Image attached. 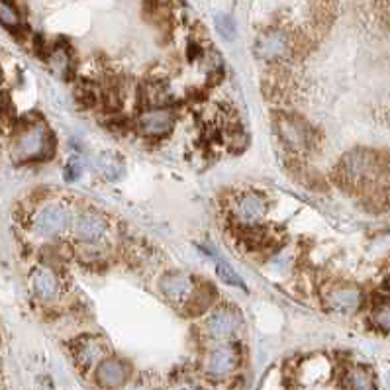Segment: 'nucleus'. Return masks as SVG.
<instances>
[{"label": "nucleus", "mask_w": 390, "mask_h": 390, "mask_svg": "<svg viewBox=\"0 0 390 390\" xmlns=\"http://www.w3.org/2000/svg\"><path fill=\"white\" fill-rule=\"evenodd\" d=\"M127 379H130V367L122 359L106 357L96 367V381L104 389H120L126 384Z\"/></svg>", "instance_id": "f8f14e48"}, {"label": "nucleus", "mask_w": 390, "mask_h": 390, "mask_svg": "<svg viewBox=\"0 0 390 390\" xmlns=\"http://www.w3.org/2000/svg\"><path fill=\"white\" fill-rule=\"evenodd\" d=\"M108 357V347L99 337H82L75 345V359L81 367H99Z\"/></svg>", "instance_id": "4468645a"}, {"label": "nucleus", "mask_w": 390, "mask_h": 390, "mask_svg": "<svg viewBox=\"0 0 390 390\" xmlns=\"http://www.w3.org/2000/svg\"><path fill=\"white\" fill-rule=\"evenodd\" d=\"M137 127L144 136L163 137L169 136L175 127V114L165 106H153L144 110L137 118Z\"/></svg>", "instance_id": "6e6552de"}, {"label": "nucleus", "mask_w": 390, "mask_h": 390, "mask_svg": "<svg viewBox=\"0 0 390 390\" xmlns=\"http://www.w3.org/2000/svg\"><path fill=\"white\" fill-rule=\"evenodd\" d=\"M292 42L282 30H267L255 42V54L263 61H279L291 55Z\"/></svg>", "instance_id": "0eeeda50"}, {"label": "nucleus", "mask_w": 390, "mask_h": 390, "mask_svg": "<svg viewBox=\"0 0 390 390\" xmlns=\"http://www.w3.org/2000/svg\"><path fill=\"white\" fill-rule=\"evenodd\" d=\"M345 384L349 390H375V379L371 371H367L363 367H355L347 372Z\"/></svg>", "instance_id": "a211bd4d"}, {"label": "nucleus", "mask_w": 390, "mask_h": 390, "mask_svg": "<svg viewBox=\"0 0 390 390\" xmlns=\"http://www.w3.org/2000/svg\"><path fill=\"white\" fill-rule=\"evenodd\" d=\"M32 289L36 292L37 298L44 302H54L59 296V279L51 269L47 267H37L32 272Z\"/></svg>", "instance_id": "2eb2a0df"}, {"label": "nucleus", "mask_w": 390, "mask_h": 390, "mask_svg": "<svg viewBox=\"0 0 390 390\" xmlns=\"http://www.w3.org/2000/svg\"><path fill=\"white\" fill-rule=\"evenodd\" d=\"M47 65L57 77H67L71 71V55L63 46H55L47 55Z\"/></svg>", "instance_id": "f3484780"}, {"label": "nucleus", "mask_w": 390, "mask_h": 390, "mask_svg": "<svg viewBox=\"0 0 390 390\" xmlns=\"http://www.w3.org/2000/svg\"><path fill=\"white\" fill-rule=\"evenodd\" d=\"M241 327V316L239 312L234 308H218L214 310L206 322H204V334L212 341H218V344H227L232 337L237 336Z\"/></svg>", "instance_id": "7ed1b4c3"}, {"label": "nucleus", "mask_w": 390, "mask_h": 390, "mask_svg": "<svg viewBox=\"0 0 390 390\" xmlns=\"http://www.w3.org/2000/svg\"><path fill=\"white\" fill-rule=\"evenodd\" d=\"M6 104H8V99H6V94H4V91L0 89V112L6 108Z\"/></svg>", "instance_id": "393cba45"}, {"label": "nucleus", "mask_w": 390, "mask_h": 390, "mask_svg": "<svg viewBox=\"0 0 390 390\" xmlns=\"http://www.w3.org/2000/svg\"><path fill=\"white\" fill-rule=\"evenodd\" d=\"M372 324L379 327L381 332L390 334V298L379 302L372 310Z\"/></svg>", "instance_id": "aec40b11"}, {"label": "nucleus", "mask_w": 390, "mask_h": 390, "mask_svg": "<svg viewBox=\"0 0 390 390\" xmlns=\"http://www.w3.org/2000/svg\"><path fill=\"white\" fill-rule=\"evenodd\" d=\"M216 30L226 39H234L236 37V22H234L232 16H227V14H218L216 16Z\"/></svg>", "instance_id": "5701e85b"}, {"label": "nucleus", "mask_w": 390, "mask_h": 390, "mask_svg": "<svg viewBox=\"0 0 390 390\" xmlns=\"http://www.w3.org/2000/svg\"><path fill=\"white\" fill-rule=\"evenodd\" d=\"M214 302V289L212 287H200V289H194V292L191 294V298L184 302L187 306V314L191 316H199L202 312L212 306Z\"/></svg>", "instance_id": "dca6fc26"}, {"label": "nucleus", "mask_w": 390, "mask_h": 390, "mask_svg": "<svg viewBox=\"0 0 390 390\" xmlns=\"http://www.w3.org/2000/svg\"><path fill=\"white\" fill-rule=\"evenodd\" d=\"M267 216V200L257 192H247L236 204V218L244 226H257Z\"/></svg>", "instance_id": "ddd939ff"}, {"label": "nucleus", "mask_w": 390, "mask_h": 390, "mask_svg": "<svg viewBox=\"0 0 390 390\" xmlns=\"http://www.w3.org/2000/svg\"><path fill=\"white\" fill-rule=\"evenodd\" d=\"M216 272H218V277L222 279V282H226L229 287H237V289H245L244 281H241V277L237 275L226 261H218L216 263Z\"/></svg>", "instance_id": "4be33fe9"}, {"label": "nucleus", "mask_w": 390, "mask_h": 390, "mask_svg": "<svg viewBox=\"0 0 390 390\" xmlns=\"http://www.w3.org/2000/svg\"><path fill=\"white\" fill-rule=\"evenodd\" d=\"M82 172V165L81 161H77V159H71L69 165H67V169H65V177L69 179V181H75L77 177H81Z\"/></svg>", "instance_id": "b1692460"}, {"label": "nucleus", "mask_w": 390, "mask_h": 390, "mask_svg": "<svg viewBox=\"0 0 390 390\" xmlns=\"http://www.w3.org/2000/svg\"><path fill=\"white\" fill-rule=\"evenodd\" d=\"M277 132L289 151H292V153H306L308 151L312 132L304 120L296 118V116H281L277 120Z\"/></svg>", "instance_id": "20e7f679"}, {"label": "nucleus", "mask_w": 390, "mask_h": 390, "mask_svg": "<svg viewBox=\"0 0 390 390\" xmlns=\"http://www.w3.org/2000/svg\"><path fill=\"white\" fill-rule=\"evenodd\" d=\"M99 169L108 181H116V179H120L124 175V165H122V161H120L116 155L112 153L100 155Z\"/></svg>", "instance_id": "6ab92c4d"}, {"label": "nucleus", "mask_w": 390, "mask_h": 390, "mask_svg": "<svg viewBox=\"0 0 390 390\" xmlns=\"http://www.w3.org/2000/svg\"><path fill=\"white\" fill-rule=\"evenodd\" d=\"M202 390H212V389H202Z\"/></svg>", "instance_id": "bb28decb"}, {"label": "nucleus", "mask_w": 390, "mask_h": 390, "mask_svg": "<svg viewBox=\"0 0 390 390\" xmlns=\"http://www.w3.org/2000/svg\"><path fill=\"white\" fill-rule=\"evenodd\" d=\"M75 234L84 244H99L108 234V220L99 212H84L77 218Z\"/></svg>", "instance_id": "9b49d317"}, {"label": "nucleus", "mask_w": 390, "mask_h": 390, "mask_svg": "<svg viewBox=\"0 0 390 390\" xmlns=\"http://www.w3.org/2000/svg\"><path fill=\"white\" fill-rule=\"evenodd\" d=\"M0 24L8 30L20 27V14L10 0H0Z\"/></svg>", "instance_id": "412c9836"}, {"label": "nucleus", "mask_w": 390, "mask_h": 390, "mask_svg": "<svg viewBox=\"0 0 390 390\" xmlns=\"http://www.w3.org/2000/svg\"><path fill=\"white\" fill-rule=\"evenodd\" d=\"M239 365V349L232 344H220L204 359V372L210 379H226Z\"/></svg>", "instance_id": "39448f33"}, {"label": "nucleus", "mask_w": 390, "mask_h": 390, "mask_svg": "<svg viewBox=\"0 0 390 390\" xmlns=\"http://www.w3.org/2000/svg\"><path fill=\"white\" fill-rule=\"evenodd\" d=\"M194 289H196L194 281L184 272H165L163 277L159 279V292L171 302H187L191 298Z\"/></svg>", "instance_id": "1a4fd4ad"}, {"label": "nucleus", "mask_w": 390, "mask_h": 390, "mask_svg": "<svg viewBox=\"0 0 390 390\" xmlns=\"http://www.w3.org/2000/svg\"><path fill=\"white\" fill-rule=\"evenodd\" d=\"M327 306L336 312L351 314L355 310L361 308L363 302V292L359 291L353 284H336L326 292Z\"/></svg>", "instance_id": "9d476101"}, {"label": "nucleus", "mask_w": 390, "mask_h": 390, "mask_svg": "<svg viewBox=\"0 0 390 390\" xmlns=\"http://www.w3.org/2000/svg\"><path fill=\"white\" fill-rule=\"evenodd\" d=\"M71 222V210L65 204H47L36 216V232L44 237H55L69 229Z\"/></svg>", "instance_id": "423d86ee"}, {"label": "nucleus", "mask_w": 390, "mask_h": 390, "mask_svg": "<svg viewBox=\"0 0 390 390\" xmlns=\"http://www.w3.org/2000/svg\"><path fill=\"white\" fill-rule=\"evenodd\" d=\"M12 161L14 163H34L47 159L54 151V136L44 122H30L12 141Z\"/></svg>", "instance_id": "f257e3e1"}, {"label": "nucleus", "mask_w": 390, "mask_h": 390, "mask_svg": "<svg viewBox=\"0 0 390 390\" xmlns=\"http://www.w3.org/2000/svg\"><path fill=\"white\" fill-rule=\"evenodd\" d=\"M382 172H384V159L382 155L371 149H355L345 155L339 163V179L353 189H361L379 181Z\"/></svg>", "instance_id": "f03ea898"}, {"label": "nucleus", "mask_w": 390, "mask_h": 390, "mask_svg": "<svg viewBox=\"0 0 390 390\" xmlns=\"http://www.w3.org/2000/svg\"><path fill=\"white\" fill-rule=\"evenodd\" d=\"M132 390H155L151 389V386H147V384H137V386H134Z\"/></svg>", "instance_id": "a878e982"}]
</instances>
